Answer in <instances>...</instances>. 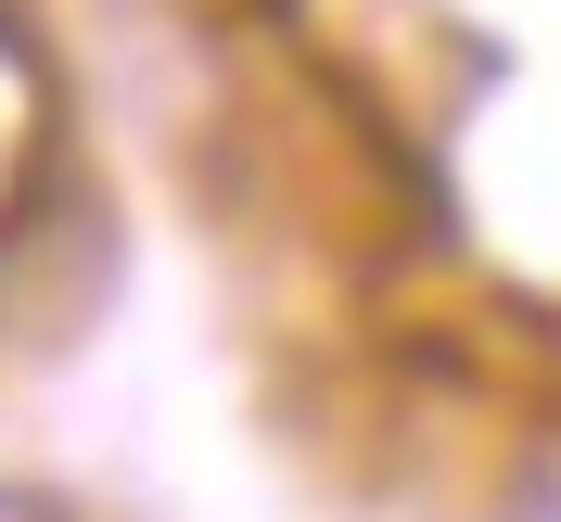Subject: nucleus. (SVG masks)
<instances>
[{"instance_id":"obj_1","label":"nucleus","mask_w":561,"mask_h":522,"mask_svg":"<svg viewBox=\"0 0 561 522\" xmlns=\"http://www.w3.org/2000/svg\"><path fill=\"white\" fill-rule=\"evenodd\" d=\"M497 522H561V459H536L524 485H511V510H497Z\"/></svg>"},{"instance_id":"obj_2","label":"nucleus","mask_w":561,"mask_h":522,"mask_svg":"<svg viewBox=\"0 0 561 522\" xmlns=\"http://www.w3.org/2000/svg\"><path fill=\"white\" fill-rule=\"evenodd\" d=\"M0 522H77V510L51 485H13V472H0Z\"/></svg>"}]
</instances>
